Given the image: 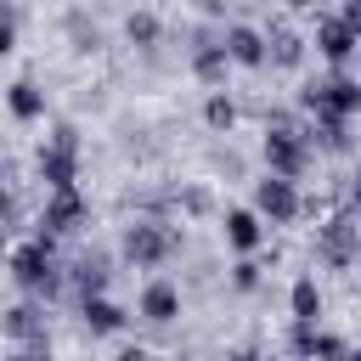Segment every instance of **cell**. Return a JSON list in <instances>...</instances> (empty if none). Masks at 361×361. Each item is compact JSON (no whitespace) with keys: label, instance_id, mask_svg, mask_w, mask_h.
Instances as JSON below:
<instances>
[{"label":"cell","instance_id":"1","mask_svg":"<svg viewBox=\"0 0 361 361\" xmlns=\"http://www.w3.org/2000/svg\"><path fill=\"white\" fill-rule=\"evenodd\" d=\"M6 271L23 293H56L62 288V265H56V237H17L6 254Z\"/></svg>","mask_w":361,"mask_h":361},{"label":"cell","instance_id":"2","mask_svg":"<svg viewBox=\"0 0 361 361\" xmlns=\"http://www.w3.org/2000/svg\"><path fill=\"white\" fill-rule=\"evenodd\" d=\"M299 102L316 113V124H350V118L361 113V79H350V73H327V79L305 85Z\"/></svg>","mask_w":361,"mask_h":361},{"label":"cell","instance_id":"3","mask_svg":"<svg viewBox=\"0 0 361 361\" xmlns=\"http://www.w3.org/2000/svg\"><path fill=\"white\" fill-rule=\"evenodd\" d=\"M259 158H265V175L299 180V175L310 169V135H305V130H293V124H265Z\"/></svg>","mask_w":361,"mask_h":361},{"label":"cell","instance_id":"4","mask_svg":"<svg viewBox=\"0 0 361 361\" xmlns=\"http://www.w3.org/2000/svg\"><path fill=\"white\" fill-rule=\"evenodd\" d=\"M39 180H45V192L79 186V130L73 124H56L51 141L39 147Z\"/></svg>","mask_w":361,"mask_h":361},{"label":"cell","instance_id":"5","mask_svg":"<svg viewBox=\"0 0 361 361\" xmlns=\"http://www.w3.org/2000/svg\"><path fill=\"white\" fill-rule=\"evenodd\" d=\"M118 248H124V259H130V265L152 271V265H164V259L175 254V231H169L164 220H130Z\"/></svg>","mask_w":361,"mask_h":361},{"label":"cell","instance_id":"6","mask_svg":"<svg viewBox=\"0 0 361 361\" xmlns=\"http://www.w3.org/2000/svg\"><path fill=\"white\" fill-rule=\"evenodd\" d=\"M316 259L333 265V271L355 265V259H361V220H355V214H333V220H322V226H316Z\"/></svg>","mask_w":361,"mask_h":361},{"label":"cell","instance_id":"7","mask_svg":"<svg viewBox=\"0 0 361 361\" xmlns=\"http://www.w3.org/2000/svg\"><path fill=\"white\" fill-rule=\"evenodd\" d=\"M254 209H259L271 226H293V220L305 214L299 180H282V175H259V180H254Z\"/></svg>","mask_w":361,"mask_h":361},{"label":"cell","instance_id":"8","mask_svg":"<svg viewBox=\"0 0 361 361\" xmlns=\"http://www.w3.org/2000/svg\"><path fill=\"white\" fill-rule=\"evenodd\" d=\"M85 197H79V186H68V192H51L45 203H39V237H68V231H79L85 226Z\"/></svg>","mask_w":361,"mask_h":361},{"label":"cell","instance_id":"9","mask_svg":"<svg viewBox=\"0 0 361 361\" xmlns=\"http://www.w3.org/2000/svg\"><path fill=\"white\" fill-rule=\"evenodd\" d=\"M288 344H293V355H305V361H344V355H350V344H344L338 333L316 327V322H293V327H288Z\"/></svg>","mask_w":361,"mask_h":361},{"label":"cell","instance_id":"10","mask_svg":"<svg viewBox=\"0 0 361 361\" xmlns=\"http://www.w3.org/2000/svg\"><path fill=\"white\" fill-rule=\"evenodd\" d=\"M226 34V51H231V68H271V39L259 34V28H248V23H231V28H220Z\"/></svg>","mask_w":361,"mask_h":361},{"label":"cell","instance_id":"11","mask_svg":"<svg viewBox=\"0 0 361 361\" xmlns=\"http://www.w3.org/2000/svg\"><path fill=\"white\" fill-rule=\"evenodd\" d=\"M220 231H226V248H231L237 259H248V254L265 243V214H259V209H226Z\"/></svg>","mask_w":361,"mask_h":361},{"label":"cell","instance_id":"12","mask_svg":"<svg viewBox=\"0 0 361 361\" xmlns=\"http://www.w3.org/2000/svg\"><path fill=\"white\" fill-rule=\"evenodd\" d=\"M135 310H141V322H152V327H169V322L180 316V288H175L169 276H152V282L141 288Z\"/></svg>","mask_w":361,"mask_h":361},{"label":"cell","instance_id":"13","mask_svg":"<svg viewBox=\"0 0 361 361\" xmlns=\"http://www.w3.org/2000/svg\"><path fill=\"white\" fill-rule=\"evenodd\" d=\"M355 51H361V39H355L338 17H322V23H316V56H322V62H333V68L344 73V62H350Z\"/></svg>","mask_w":361,"mask_h":361},{"label":"cell","instance_id":"14","mask_svg":"<svg viewBox=\"0 0 361 361\" xmlns=\"http://www.w3.org/2000/svg\"><path fill=\"white\" fill-rule=\"evenodd\" d=\"M79 322H85V333H96V338H113V333L130 327V310L113 305L107 293H96V299H79Z\"/></svg>","mask_w":361,"mask_h":361},{"label":"cell","instance_id":"15","mask_svg":"<svg viewBox=\"0 0 361 361\" xmlns=\"http://www.w3.org/2000/svg\"><path fill=\"white\" fill-rule=\"evenodd\" d=\"M226 68H231L226 34H203V39L192 45V73H197L203 85H220V79H226Z\"/></svg>","mask_w":361,"mask_h":361},{"label":"cell","instance_id":"16","mask_svg":"<svg viewBox=\"0 0 361 361\" xmlns=\"http://www.w3.org/2000/svg\"><path fill=\"white\" fill-rule=\"evenodd\" d=\"M0 327H6V338H11V344H34V338H45V310H39L34 299H17V305L6 310V322H0Z\"/></svg>","mask_w":361,"mask_h":361},{"label":"cell","instance_id":"17","mask_svg":"<svg viewBox=\"0 0 361 361\" xmlns=\"http://www.w3.org/2000/svg\"><path fill=\"white\" fill-rule=\"evenodd\" d=\"M6 107H11L17 124H34V118H45V90L34 79H11L6 85Z\"/></svg>","mask_w":361,"mask_h":361},{"label":"cell","instance_id":"18","mask_svg":"<svg viewBox=\"0 0 361 361\" xmlns=\"http://www.w3.org/2000/svg\"><path fill=\"white\" fill-rule=\"evenodd\" d=\"M107 259L102 254H79V265H73V288H79V299H96V293H107Z\"/></svg>","mask_w":361,"mask_h":361},{"label":"cell","instance_id":"19","mask_svg":"<svg viewBox=\"0 0 361 361\" xmlns=\"http://www.w3.org/2000/svg\"><path fill=\"white\" fill-rule=\"evenodd\" d=\"M288 310H293V322H316V316H322V288H316V276H293Z\"/></svg>","mask_w":361,"mask_h":361},{"label":"cell","instance_id":"20","mask_svg":"<svg viewBox=\"0 0 361 361\" xmlns=\"http://www.w3.org/2000/svg\"><path fill=\"white\" fill-rule=\"evenodd\" d=\"M265 39H271V68H288V73H293V68L305 62V39H299L293 28H271Z\"/></svg>","mask_w":361,"mask_h":361},{"label":"cell","instance_id":"21","mask_svg":"<svg viewBox=\"0 0 361 361\" xmlns=\"http://www.w3.org/2000/svg\"><path fill=\"white\" fill-rule=\"evenodd\" d=\"M124 39H130L135 51H152V45L164 39V23H158L152 11H130V17H124Z\"/></svg>","mask_w":361,"mask_h":361},{"label":"cell","instance_id":"22","mask_svg":"<svg viewBox=\"0 0 361 361\" xmlns=\"http://www.w3.org/2000/svg\"><path fill=\"white\" fill-rule=\"evenodd\" d=\"M68 39H73V51H79V56L102 51V28H96V23H85V11H68Z\"/></svg>","mask_w":361,"mask_h":361},{"label":"cell","instance_id":"23","mask_svg":"<svg viewBox=\"0 0 361 361\" xmlns=\"http://www.w3.org/2000/svg\"><path fill=\"white\" fill-rule=\"evenodd\" d=\"M203 124H209V130H220V135H226V130H231V124H237V102H231V96H226V90H214V96H209V102H203Z\"/></svg>","mask_w":361,"mask_h":361},{"label":"cell","instance_id":"24","mask_svg":"<svg viewBox=\"0 0 361 361\" xmlns=\"http://www.w3.org/2000/svg\"><path fill=\"white\" fill-rule=\"evenodd\" d=\"M310 135L322 141V152H344L350 147V124H316Z\"/></svg>","mask_w":361,"mask_h":361},{"label":"cell","instance_id":"25","mask_svg":"<svg viewBox=\"0 0 361 361\" xmlns=\"http://www.w3.org/2000/svg\"><path fill=\"white\" fill-rule=\"evenodd\" d=\"M231 288H237V293H254V288H259V259H254V254L231 265Z\"/></svg>","mask_w":361,"mask_h":361},{"label":"cell","instance_id":"26","mask_svg":"<svg viewBox=\"0 0 361 361\" xmlns=\"http://www.w3.org/2000/svg\"><path fill=\"white\" fill-rule=\"evenodd\" d=\"M180 209H186V214H209V209H214V192H209V186H186V192H180Z\"/></svg>","mask_w":361,"mask_h":361},{"label":"cell","instance_id":"27","mask_svg":"<svg viewBox=\"0 0 361 361\" xmlns=\"http://www.w3.org/2000/svg\"><path fill=\"white\" fill-rule=\"evenodd\" d=\"M338 23H344V28L361 39V0H344V6H338Z\"/></svg>","mask_w":361,"mask_h":361},{"label":"cell","instance_id":"28","mask_svg":"<svg viewBox=\"0 0 361 361\" xmlns=\"http://www.w3.org/2000/svg\"><path fill=\"white\" fill-rule=\"evenodd\" d=\"M226 361H265V355H259V350H231Z\"/></svg>","mask_w":361,"mask_h":361},{"label":"cell","instance_id":"29","mask_svg":"<svg viewBox=\"0 0 361 361\" xmlns=\"http://www.w3.org/2000/svg\"><path fill=\"white\" fill-rule=\"evenodd\" d=\"M350 203H355V209H361V169H355V175H350Z\"/></svg>","mask_w":361,"mask_h":361},{"label":"cell","instance_id":"30","mask_svg":"<svg viewBox=\"0 0 361 361\" xmlns=\"http://www.w3.org/2000/svg\"><path fill=\"white\" fill-rule=\"evenodd\" d=\"M197 6H203L209 17H220V11H226V0H197Z\"/></svg>","mask_w":361,"mask_h":361},{"label":"cell","instance_id":"31","mask_svg":"<svg viewBox=\"0 0 361 361\" xmlns=\"http://www.w3.org/2000/svg\"><path fill=\"white\" fill-rule=\"evenodd\" d=\"M118 361H147V350H124V355H118Z\"/></svg>","mask_w":361,"mask_h":361},{"label":"cell","instance_id":"32","mask_svg":"<svg viewBox=\"0 0 361 361\" xmlns=\"http://www.w3.org/2000/svg\"><path fill=\"white\" fill-rule=\"evenodd\" d=\"M282 6H293V11H310V6H316V0H282Z\"/></svg>","mask_w":361,"mask_h":361},{"label":"cell","instance_id":"33","mask_svg":"<svg viewBox=\"0 0 361 361\" xmlns=\"http://www.w3.org/2000/svg\"><path fill=\"white\" fill-rule=\"evenodd\" d=\"M344 361H361V344H350V355H344Z\"/></svg>","mask_w":361,"mask_h":361},{"label":"cell","instance_id":"34","mask_svg":"<svg viewBox=\"0 0 361 361\" xmlns=\"http://www.w3.org/2000/svg\"><path fill=\"white\" fill-rule=\"evenodd\" d=\"M355 271H361V259H355Z\"/></svg>","mask_w":361,"mask_h":361}]
</instances>
